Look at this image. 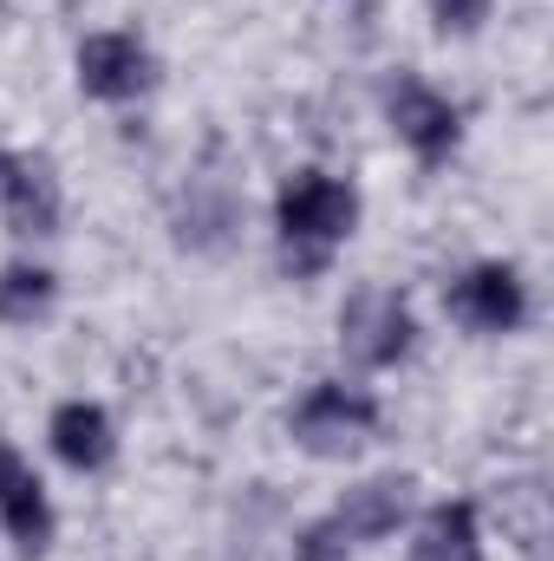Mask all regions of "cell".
I'll use <instances>...</instances> for the list:
<instances>
[{"label": "cell", "instance_id": "obj_13", "mask_svg": "<svg viewBox=\"0 0 554 561\" xmlns=\"http://www.w3.org/2000/svg\"><path fill=\"white\" fill-rule=\"evenodd\" d=\"M503 523L522 536V549H529V556H542V542H549V496H542L535 483L503 490Z\"/></svg>", "mask_w": 554, "mask_h": 561}, {"label": "cell", "instance_id": "obj_9", "mask_svg": "<svg viewBox=\"0 0 554 561\" xmlns=\"http://www.w3.org/2000/svg\"><path fill=\"white\" fill-rule=\"evenodd\" d=\"M522 280L516 268H503V262H489V268H470V275L450 287V313L457 320H470V327H483V333H509L516 320H522Z\"/></svg>", "mask_w": 554, "mask_h": 561}, {"label": "cell", "instance_id": "obj_5", "mask_svg": "<svg viewBox=\"0 0 554 561\" xmlns=\"http://www.w3.org/2000/svg\"><path fill=\"white\" fill-rule=\"evenodd\" d=\"M0 196L13 236H53L59 229V176L46 157H0Z\"/></svg>", "mask_w": 554, "mask_h": 561}, {"label": "cell", "instance_id": "obj_6", "mask_svg": "<svg viewBox=\"0 0 554 561\" xmlns=\"http://www.w3.org/2000/svg\"><path fill=\"white\" fill-rule=\"evenodd\" d=\"M385 112H392V131L412 144L424 163L450 157V144H457V105H450V99H437V92L417 85V79H399V85L385 92Z\"/></svg>", "mask_w": 554, "mask_h": 561}, {"label": "cell", "instance_id": "obj_10", "mask_svg": "<svg viewBox=\"0 0 554 561\" xmlns=\"http://www.w3.org/2000/svg\"><path fill=\"white\" fill-rule=\"evenodd\" d=\"M412 561H483V542H476V510H470V503H437V510L417 523Z\"/></svg>", "mask_w": 554, "mask_h": 561}, {"label": "cell", "instance_id": "obj_1", "mask_svg": "<svg viewBox=\"0 0 554 561\" xmlns=\"http://www.w3.org/2000/svg\"><path fill=\"white\" fill-rule=\"evenodd\" d=\"M275 222H280V242H287V262H293L300 275H313V268L326 262V249H333L339 236H353L359 196H353L346 183L320 176V170H300V176L280 183Z\"/></svg>", "mask_w": 554, "mask_h": 561}, {"label": "cell", "instance_id": "obj_8", "mask_svg": "<svg viewBox=\"0 0 554 561\" xmlns=\"http://www.w3.org/2000/svg\"><path fill=\"white\" fill-rule=\"evenodd\" d=\"M0 523H7V536H13L26 556H39V549L53 542L46 490H39L33 463H20V457H13V444H0Z\"/></svg>", "mask_w": 554, "mask_h": 561}, {"label": "cell", "instance_id": "obj_11", "mask_svg": "<svg viewBox=\"0 0 554 561\" xmlns=\"http://www.w3.org/2000/svg\"><path fill=\"white\" fill-rule=\"evenodd\" d=\"M53 450H59L72 470H99V463L112 457V419H105L99 405H85V399L59 405V412H53Z\"/></svg>", "mask_w": 554, "mask_h": 561}, {"label": "cell", "instance_id": "obj_7", "mask_svg": "<svg viewBox=\"0 0 554 561\" xmlns=\"http://www.w3.org/2000/svg\"><path fill=\"white\" fill-rule=\"evenodd\" d=\"M79 85L92 92V99H138L143 85H150V53H143L131 33H92L85 46H79Z\"/></svg>", "mask_w": 554, "mask_h": 561}, {"label": "cell", "instance_id": "obj_2", "mask_svg": "<svg viewBox=\"0 0 554 561\" xmlns=\"http://www.w3.org/2000/svg\"><path fill=\"white\" fill-rule=\"evenodd\" d=\"M405 516H412V483H405V477H372V483L346 490V503H339L326 523L300 529L293 561H339L353 542H379V536H392Z\"/></svg>", "mask_w": 554, "mask_h": 561}, {"label": "cell", "instance_id": "obj_12", "mask_svg": "<svg viewBox=\"0 0 554 561\" xmlns=\"http://www.w3.org/2000/svg\"><path fill=\"white\" fill-rule=\"evenodd\" d=\"M46 313H53V275L13 262V268L0 275V320H7V327H33V320H46Z\"/></svg>", "mask_w": 554, "mask_h": 561}, {"label": "cell", "instance_id": "obj_14", "mask_svg": "<svg viewBox=\"0 0 554 561\" xmlns=\"http://www.w3.org/2000/svg\"><path fill=\"white\" fill-rule=\"evenodd\" d=\"M430 13H437L443 33H476L489 20V0H430Z\"/></svg>", "mask_w": 554, "mask_h": 561}, {"label": "cell", "instance_id": "obj_4", "mask_svg": "<svg viewBox=\"0 0 554 561\" xmlns=\"http://www.w3.org/2000/svg\"><path fill=\"white\" fill-rule=\"evenodd\" d=\"M372 424H379V405L359 386H313L293 412V437L313 457H353L372 437Z\"/></svg>", "mask_w": 554, "mask_h": 561}, {"label": "cell", "instance_id": "obj_3", "mask_svg": "<svg viewBox=\"0 0 554 561\" xmlns=\"http://www.w3.org/2000/svg\"><path fill=\"white\" fill-rule=\"evenodd\" d=\"M412 307L392 287H366L339 307V346L353 366H399L412 353Z\"/></svg>", "mask_w": 554, "mask_h": 561}]
</instances>
